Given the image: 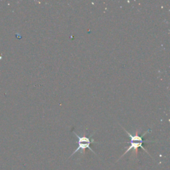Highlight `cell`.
<instances>
[{
	"instance_id": "1",
	"label": "cell",
	"mask_w": 170,
	"mask_h": 170,
	"mask_svg": "<svg viewBox=\"0 0 170 170\" xmlns=\"http://www.w3.org/2000/svg\"><path fill=\"white\" fill-rule=\"evenodd\" d=\"M122 128L124 129V131L126 132V134L128 135L129 137L130 138V146H129L127 150H126L125 152L122 154V156L120 158V159L122 158V157L125 155V154H126L128 152V151H130V150H133L134 151L136 155L137 156V154H138V149L139 148H142V150H143L146 151V153H147L148 154H149V155L150 156V157H151V155L150 154V153H149L148 151L146 150L145 148L143 146V143H144V142H154V141H150V140L148 141V140H143V137L146 134H147V133L150 132L151 131V130H148L147 131H146L144 133V134H142V136H140L138 135V134H136V135H132V134H130V132H128L126 130H125L123 127H122ZM119 159H118V160H119Z\"/></svg>"
},
{
	"instance_id": "2",
	"label": "cell",
	"mask_w": 170,
	"mask_h": 170,
	"mask_svg": "<svg viewBox=\"0 0 170 170\" xmlns=\"http://www.w3.org/2000/svg\"><path fill=\"white\" fill-rule=\"evenodd\" d=\"M74 134L78 138V148L76 149L74 151H73V153L71 154L70 157H72L75 154L77 153L78 151H81V152H83L84 150H86V149H87V148L89 149V150L92 151V152L96 154V153L93 151V149L90 148L91 143L95 142L94 139H90V138H87L86 136H82V137L79 136L77 135L75 132H74Z\"/></svg>"
}]
</instances>
